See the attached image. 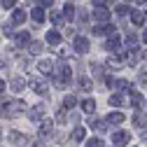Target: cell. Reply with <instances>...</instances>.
<instances>
[{"label": "cell", "mask_w": 147, "mask_h": 147, "mask_svg": "<svg viewBox=\"0 0 147 147\" xmlns=\"http://www.w3.org/2000/svg\"><path fill=\"white\" fill-rule=\"evenodd\" d=\"M136 3H138V5H142V3H145V0H136Z\"/></svg>", "instance_id": "44"}, {"label": "cell", "mask_w": 147, "mask_h": 147, "mask_svg": "<svg viewBox=\"0 0 147 147\" xmlns=\"http://www.w3.org/2000/svg\"><path fill=\"white\" fill-rule=\"evenodd\" d=\"M110 105L119 107V105H128V100H126V96H121V94H115V96H110Z\"/></svg>", "instance_id": "24"}, {"label": "cell", "mask_w": 147, "mask_h": 147, "mask_svg": "<svg viewBox=\"0 0 147 147\" xmlns=\"http://www.w3.org/2000/svg\"><path fill=\"white\" fill-rule=\"evenodd\" d=\"M126 100H128V105H133V107H140V105L145 103L142 94H140V91H136V89H128V96H126Z\"/></svg>", "instance_id": "5"}, {"label": "cell", "mask_w": 147, "mask_h": 147, "mask_svg": "<svg viewBox=\"0 0 147 147\" xmlns=\"http://www.w3.org/2000/svg\"><path fill=\"white\" fill-rule=\"evenodd\" d=\"M61 14H63V19H65V21H72V19H75V5H72V3H65Z\"/></svg>", "instance_id": "15"}, {"label": "cell", "mask_w": 147, "mask_h": 147, "mask_svg": "<svg viewBox=\"0 0 147 147\" xmlns=\"http://www.w3.org/2000/svg\"><path fill=\"white\" fill-rule=\"evenodd\" d=\"M3 68H5V61H3V59H0V70H3Z\"/></svg>", "instance_id": "43"}, {"label": "cell", "mask_w": 147, "mask_h": 147, "mask_svg": "<svg viewBox=\"0 0 147 147\" xmlns=\"http://www.w3.org/2000/svg\"><path fill=\"white\" fill-rule=\"evenodd\" d=\"M133 124H136L138 128H142V126L147 124V117H145L142 110H136V112H133Z\"/></svg>", "instance_id": "19"}, {"label": "cell", "mask_w": 147, "mask_h": 147, "mask_svg": "<svg viewBox=\"0 0 147 147\" xmlns=\"http://www.w3.org/2000/svg\"><path fill=\"white\" fill-rule=\"evenodd\" d=\"M42 49H45V45H42V42H30V45H28V54H33V56L42 54Z\"/></svg>", "instance_id": "26"}, {"label": "cell", "mask_w": 147, "mask_h": 147, "mask_svg": "<svg viewBox=\"0 0 147 147\" xmlns=\"http://www.w3.org/2000/svg\"><path fill=\"white\" fill-rule=\"evenodd\" d=\"M9 89L14 91V94H21V91L26 89V80H24V77H14V80L9 82Z\"/></svg>", "instance_id": "13"}, {"label": "cell", "mask_w": 147, "mask_h": 147, "mask_svg": "<svg viewBox=\"0 0 147 147\" xmlns=\"http://www.w3.org/2000/svg\"><path fill=\"white\" fill-rule=\"evenodd\" d=\"M124 63H121V59H117V56H112V59H110L107 61V68H112V70H117V68H121Z\"/></svg>", "instance_id": "32"}, {"label": "cell", "mask_w": 147, "mask_h": 147, "mask_svg": "<svg viewBox=\"0 0 147 147\" xmlns=\"http://www.w3.org/2000/svg\"><path fill=\"white\" fill-rule=\"evenodd\" d=\"M51 5V0H40V7H49Z\"/></svg>", "instance_id": "38"}, {"label": "cell", "mask_w": 147, "mask_h": 147, "mask_svg": "<svg viewBox=\"0 0 147 147\" xmlns=\"http://www.w3.org/2000/svg\"><path fill=\"white\" fill-rule=\"evenodd\" d=\"M14 42H16V47H26V45H30V35L28 33H16Z\"/></svg>", "instance_id": "17"}, {"label": "cell", "mask_w": 147, "mask_h": 147, "mask_svg": "<svg viewBox=\"0 0 147 147\" xmlns=\"http://www.w3.org/2000/svg\"><path fill=\"white\" fill-rule=\"evenodd\" d=\"M91 72H94L96 80H105V68L100 63H91Z\"/></svg>", "instance_id": "23"}, {"label": "cell", "mask_w": 147, "mask_h": 147, "mask_svg": "<svg viewBox=\"0 0 147 147\" xmlns=\"http://www.w3.org/2000/svg\"><path fill=\"white\" fill-rule=\"evenodd\" d=\"M47 42H49L51 47L61 45V33H59V30H49V33H47Z\"/></svg>", "instance_id": "21"}, {"label": "cell", "mask_w": 147, "mask_h": 147, "mask_svg": "<svg viewBox=\"0 0 147 147\" xmlns=\"http://www.w3.org/2000/svg\"><path fill=\"white\" fill-rule=\"evenodd\" d=\"M30 16H33L35 24H42V21H45V9H42V7H33V9H30Z\"/></svg>", "instance_id": "22"}, {"label": "cell", "mask_w": 147, "mask_h": 147, "mask_svg": "<svg viewBox=\"0 0 147 147\" xmlns=\"http://www.w3.org/2000/svg\"><path fill=\"white\" fill-rule=\"evenodd\" d=\"M94 19L98 21V26H100V24H107V21H110V9H107V7H96V9H94Z\"/></svg>", "instance_id": "7"}, {"label": "cell", "mask_w": 147, "mask_h": 147, "mask_svg": "<svg viewBox=\"0 0 147 147\" xmlns=\"http://www.w3.org/2000/svg\"><path fill=\"white\" fill-rule=\"evenodd\" d=\"M131 21H133L136 26H142V24H145V12H142V9H133V12H131Z\"/></svg>", "instance_id": "20"}, {"label": "cell", "mask_w": 147, "mask_h": 147, "mask_svg": "<svg viewBox=\"0 0 147 147\" xmlns=\"http://www.w3.org/2000/svg\"><path fill=\"white\" fill-rule=\"evenodd\" d=\"M28 84H30V89L35 91V94L47 96V84H45V80H40V77H30V80H28Z\"/></svg>", "instance_id": "4"}, {"label": "cell", "mask_w": 147, "mask_h": 147, "mask_svg": "<svg viewBox=\"0 0 147 147\" xmlns=\"http://www.w3.org/2000/svg\"><path fill=\"white\" fill-rule=\"evenodd\" d=\"M126 42H128V45H136V33H128V35H126Z\"/></svg>", "instance_id": "37"}, {"label": "cell", "mask_w": 147, "mask_h": 147, "mask_svg": "<svg viewBox=\"0 0 147 147\" xmlns=\"http://www.w3.org/2000/svg\"><path fill=\"white\" fill-rule=\"evenodd\" d=\"M86 147H103V140L100 138H91V140H86Z\"/></svg>", "instance_id": "33"}, {"label": "cell", "mask_w": 147, "mask_h": 147, "mask_svg": "<svg viewBox=\"0 0 147 147\" xmlns=\"http://www.w3.org/2000/svg\"><path fill=\"white\" fill-rule=\"evenodd\" d=\"M70 140H72V142L86 140V128H84V126H75V128H72V133H70Z\"/></svg>", "instance_id": "9"}, {"label": "cell", "mask_w": 147, "mask_h": 147, "mask_svg": "<svg viewBox=\"0 0 147 147\" xmlns=\"http://www.w3.org/2000/svg\"><path fill=\"white\" fill-rule=\"evenodd\" d=\"M40 138L42 140H47V138H51V133H54V121H49V119H42V124H40Z\"/></svg>", "instance_id": "6"}, {"label": "cell", "mask_w": 147, "mask_h": 147, "mask_svg": "<svg viewBox=\"0 0 147 147\" xmlns=\"http://www.w3.org/2000/svg\"><path fill=\"white\" fill-rule=\"evenodd\" d=\"M115 26L112 24H103V26H96L94 28V35H115Z\"/></svg>", "instance_id": "11"}, {"label": "cell", "mask_w": 147, "mask_h": 147, "mask_svg": "<svg viewBox=\"0 0 147 147\" xmlns=\"http://www.w3.org/2000/svg\"><path fill=\"white\" fill-rule=\"evenodd\" d=\"M14 5H16V0H3V7L5 9H12Z\"/></svg>", "instance_id": "36"}, {"label": "cell", "mask_w": 147, "mask_h": 147, "mask_svg": "<svg viewBox=\"0 0 147 147\" xmlns=\"http://www.w3.org/2000/svg\"><path fill=\"white\" fill-rule=\"evenodd\" d=\"M70 80H72L70 65L61 63L59 68H54V84H56L59 89H68V86H70Z\"/></svg>", "instance_id": "2"}, {"label": "cell", "mask_w": 147, "mask_h": 147, "mask_svg": "<svg viewBox=\"0 0 147 147\" xmlns=\"http://www.w3.org/2000/svg\"><path fill=\"white\" fill-rule=\"evenodd\" d=\"M9 140H12V145H24L28 138L24 136V133H19V131H9V136H7Z\"/></svg>", "instance_id": "16"}, {"label": "cell", "mask_w": 147, "mask_h": 147, "mask_svg": "<svg viewBox=\"0 0 147 147\" xmlns=\"http://www.w3.org/2000/svg\"><path fill=\"white\" fill-rule=\"evenodd\" d=\"M82 110H84L86 115H94V112H96V100H94V98H84V100H82Z\"/></svg>", "instance_id": "18"}, {"label": "cell", "mask_w": 147, "mask_h": 147, "mask_svg": "<svg viewBox=\"0 0 147 147\" xmlns=\"http://www.w3.org/2000/svg\"><path fill=\"white\" fill-rule=\"evenodd\" d=\"M121 121H124L121 112H112V115H107V119H105V124H115V126H119Z\"/></svg>", "instance_id": "25"}, {"label": "cell", "mask_w": 147, "mask_h": 147, "mask_svg": "<svg viewBox=\"0 0 147 147\" xmlns=\"http://www.w3.org/2000/svg\"><path fill=\"white\" fill-rule=\"evenodd\" d=\"M128 140H131V136H128L126 131H117V133L112 136V142H115V147H126V145H128Z\"/></svg>", "instance_id": "8"}, {"label": "cell", "mask_w": 147, "mask_h": 147, "mask_svg": "<svg viewBox=\"0 0 147 147\" xmlns=\"http://www.w3.org/2000/svg\"><path fill=\"white\" fill-rule=\"evenodd\" d=\"M89 126H91V128H96V131H100V133H103L107 124H105V121H100V119H91V124H89Z\"/></svg>", "instance_id": "31"}, {"label": "cell", "mask_w": 147, "mask_h": 147, "mask_svg": "<svg viewBox=\"0 0 147 147\" xmlns=\"http://www.w3.org/2000/svg\"><path fill=\"white\" fill-rule=\"evenodd\" d=\"M119 47H121V40H119V35H117V33H115V35H110V40L105 42V49H107V51H117Z\"/></svg>", "instance_id": "12"}, {"label": "cell", "mask_w": 147, "mask_h": 147, "mask_svg": "<svg viewBox=\"0 0 147 147\" xmlns=\"http://www.w3.org/2000/svg\"><path fill=\"white\" fill-rule=\"evenodd\" d=\"M33 147H47V145H45V142H40V140H38V142H35V145H33Z\"/></svg>", "instance_id": "40"}, {"label": "cell", "mask_w": 147, "mask_h": 147, "mask_svg": "<svg viewBox=\"0 0 147 147\" xmlns=\"http://www.w3.org/2000/svg\"><path fill=\"white\" fill-rule=\"evenodd\" d=\"M42 117H45V103H38V105H33L28 110V119L30 121H42Z\"/></svg>", "instance_id": "3"}, {"label": "cell", "mask_w": 147, "mask_h": 147, "mask_svg": "<svg viewBox=\"0 0 147 147\" xmlns=\"http://www.w3.org/2000/svg\"><path fill=\"white\" fill-rule=\"evenodd\" d=\"M49 16H51V21L56 24V26H63V21H65V19H63V14H61L59 9H54V12L49 14Z\"/></svg>", "instance_id": "30"}, {"label": "cell", "mask_w": 147, "mask_h": 147, "mask_svg": "<svg viewBox=\"0 0 147 147\" xmlns=\"http://www.w3.org/2000/svg\"><path fill=\"white\" fill-rule=\"evenodd\" d=\"M115 12H117L119 16H126V14H128V7H126V5H117V9H115Z\"/></svg>", "instance_id": "35"}, {"label": "cell", "mask_w": 147, "mask_h": 147, "mask_svg": "<svg viewBox=\"0 0 147 147\" xmlns=\"http://www.w3.org/2000/svg\"><path fill=\"white\" fill-rule=\"evenodd\" d=\"M3 91H5V82H3V80H0V94H3Z\"/></svg>", "instance_id": "41"}, {"label": "cell", "mask_w": 147, "mask_h": 147, "mask_svg": "<svg viewBox=\"0 0 147 147\" xmlns=\"http://www.w3.org/2000/svg\"><path fill=\"white\" fill-rule=\"evenodd\" d=\"M142 42H145V45H147V30H145V33H142Z\"/></svg>", "instance_id": "42"}, {"label": "cell", "mask_w": 147, "mask_h": 147, "mask_svg": "<svg viewBox=\"0 0 147 147\" xmlns=\"http://www.w3.org/2000/svg\"><path fill=\"white\" fill-rule=\"evenodd\" d=\"M94 5L96 7H105V0H94Z\"/></svg>", "instance_id": "39"}, {"label": "cell", "mask_w": 147, "mask_h": 147, "mask_svg": "<svg viewBox=\"0 0 147 147\" xmlns=\"http://www.w3.org/2000/svg\"><path fill=\"white\" fill-rule=\"evenodd\" d=\"M0 138H3V131H0Z\"/></svg>", "instance_id": "45"}, {"label": "cell", "mask_w": 147, "mask_h": 147, "mask_svg": "<svg viewBox=\"0 0 147 147\" xmlns=\"http://www.w3.org/2000/svg\"><path fill=\"white\" fill-rule=\"evenodd\" d=\"M24 112H26V103L19 100V98L3 100V105H0V115L7 117V119H16V117H21Z\"/></svg>", "instance_id": "1"}, {"label": "cell", "mask_w": 147, "mask_h": 147, "mask_svg": "<svg viewBox=\"0 0 147 147\" xmlns=\"http://www.w3.org/2000/svg\"><path fill=\"white\" fill-rule=\"evenodd\" d=\"M91 47H89V40L86 38H82V35H77V38H75V51L77 54H86Z\"/></svg>", "instance_id": "10"}, {"label": "cell", "mask_w": 147, "mask_h": 147, "mask_svg": "<svg viewBox=\"0 0 147 147\" xmlns=\"http://www.w3.org/2000/svg\"><path fill=\"white\" fill-rule=\"evenodd\" d=\"M112 86H117V89H128V82H126V80H115Z\"/></svg>", "instance_id": "34"}, {"label": "cell", "mask_w": 147, "mask_h": 147, "mask_svg": "<svg viewBox=\"0 0 147 147\" xmlns=\"http://www.w3.org/2000/svg\"><path fill=\"white\" fill-rule=\"evenodd\" d=\"M77 84H80V89H82V91H91V89H94V84H91V80H89V77H80V80H77Z\"/></svg>", "instance_id": "28"}, {"label": "cell", "mask_w": 147, "mask_h": 147, "mask_svg": "<svg viewBox=\"0 0 147 147\" xmlns=\"http://www.w3.org/2000/svg\"><path fill=\"white\" fill-rule=\"evenodd\" d=\"M75 105H77V98L75 96H65L63 98V110H72Z\"/></svg>", "instance_id": "29"}, {"label": "cell", "mask_w": 147, "mask_h": 147, "mask_svg": "<svg viewBox=\"0 0 147 147\" xmlns=\"http://www.w3.org/2000/svg\"><path fill=\"white\" fill-rule=\"evenodd\" d=\"M38 68H40V72H45V75H54V61H49V59H42L38 63Z\"/></svg>", "instance_id": "14"}, {"label": "cell", "mask_w": 147, "mask_h": 147, "mask_svg": "<svg viewBox=\"0 0 147 147\" xmlns=\"http://www.w3.org/2000/svg\"><path fill=\"white\" fill-rule=\"evenodd\" d=\"M26 21V12L24 9H14V14H12V24H24Z\"/></svg>", "instance_id": "27"}]
</instances>
